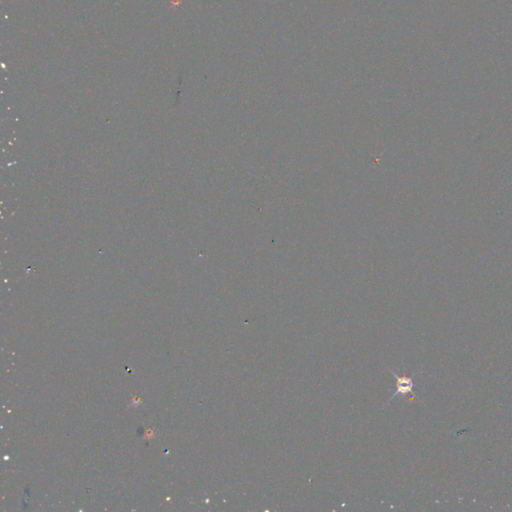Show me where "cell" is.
<instances>
[{
    "label": "cell",
    "mask_w": 512,
    "mask_h": 512,
    "mask_svg": "<svg viewBox=\"0 0 512 512\" xmlns=\"http://www.w3.org/2000/svg\"><path fill=\"white\" fill-rule=\"evenodd\" d=\"M393 375L395 376L396 380H397V389L395 391V393L393 394V396L391 397V399L393 397H395L396 395L398 394H401V395H407V394H411L413 398H415V394L412 390L413 386H414V382H413V377H409V376H406V375H402V376H398L397 374H395L394 372H392Z\"/></svg>",
    "instance_id": "cell-1"
}]
</instances>
